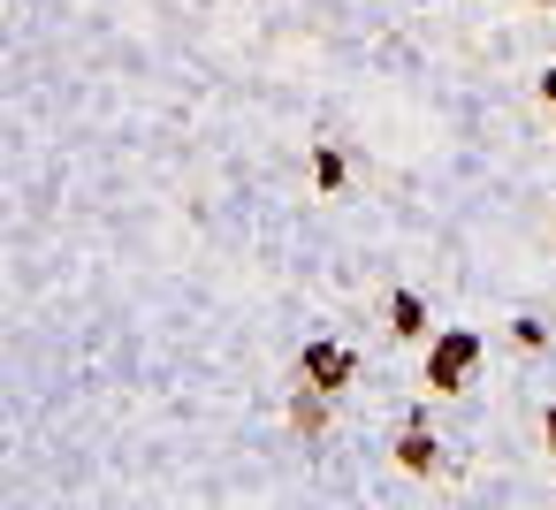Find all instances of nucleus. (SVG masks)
I'll return each mask as SVG.
<instances>
[{"label": "nucleus", "instance_id": "obj_9", "mask_svg": "<svg viewBox=\"0 0 556 510\" xmlns=\"http://www.w3.org/2000/svg\"><path fill=\"white\" fill-rule=\"evenodd\" d=\"M541 100H548V107H556V69H541Z\"/></svg>", "mask_w": 556, "mask_h": 510}, {"label": "nucleus", "instance_id": "obj_4", "mask_svg": "<svg viewBox=\"0 0 556 510\" xmlns=\"http://www.w3.org/2000/svg\"><path fill=\"white\" fill-rule=\"evenodd\" d=\"M381 328H389L396 343L427 335V297H419V290H389V305H381Z\"/></svg>", "mask_w": 556, "mask_h": 510}, {"label": "nucleus", "instance_id": "obj_1", "mask_svg": "<svg viewBox=\"0 0 556 510\" xmlns=\"http://www.w3.org/2000/svg\"><path fill=\"white\" fill-rule=\"evenodd\" d=\"M472 373H480V335H472V328H442V335L427 343V388H434V396H457Z\"/></svg>", "mask_w": 556, "mask_h": 510}, {"label": "nucleus", "instance_id": "obj_2", "mask_svg": "<svg viewBox=\"0 0 556 510\" xmlns=\"http://www.w3.org/2000/svg\"><path fill=\"white\" fill-rule=\"evenodd\" d=\"M298 381H305V388H320V396H343V388L358 381V350H351V343H336V335H313V343L298 350Z\"/></svg>", "mask_w": 556, "mask_h": 510}, {"label": "nucleus", "instance_id": "obj_3", "mask_svg": "<svg viewBox=\"0 0 556 510\" xmlns=\"http://www.w3.org/2000/svg\"><path fill=\"white\" fill-rule=\"evenodd\" d=\"M396 464H404V472H419V480H427V472H434V464H442V434H434V426H427V419H412V426H404V434H396Z\"/></svg>", "mask_w": 556, "mask_h": 510}, {"label": "nucleus", "instance_id": "obj_7", "mask_svg": "<svg viewBox=\"0 0 556 510\" xmlns=\"http://www.w3.org/2000/svg\"><path fill=\"white\" fill-rule=\"evenodd\" d=\"M510 343H526V350H541V343H548V328H541V320H510Z\"/></svg>", "mask_w": 556, "mask_h": 510}, {"label": "nucleus", "instance_id": "obj_5", "mask_svg": "<svg viewBox=\"0 0 556 510\" xmlns=\"http://www.w3.org/2000/svg\"><path fill=\"white\" fill-rule=\"evenodd\" d=\"M290 426H298L305 442H320V426H328V396L298 381V396H290Z\"/></svg>", "mask_w": 556, "mask_h": 510}, {"label": "nucleus", "instance_id": "obj_8", "mask_svg": "<svg viewBox=\"0 0 556 510\" xmlns=\"http://www.w3.org/2000/svg\"><path fill=\"white\" fill-rule=\"evenodd\" d=\"M541 442H548V449H556V404H548V411H541Z\"/></svg>", "mask_w": 556, "mask_h": 510}, {"label": "nucleus", "instance_id": "obj_6", "mask_svg": "<svg viewBox=\"0 0 556 510\" xmlns=\"http://www.w3.org/2000/svg\"><path fill=\"white\" fill-rule=\"evenodd\" d=\"M313 176H320V191H343V183H351V161H343L336 145H320V153H313Z\"/></svg>", "mask_w": 556, "mask_h": 510}]
</instances>
